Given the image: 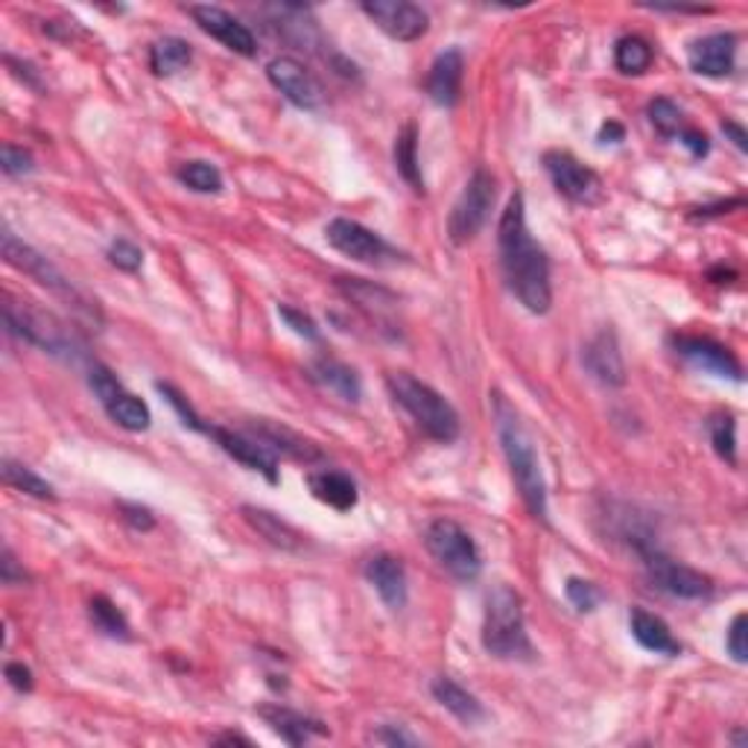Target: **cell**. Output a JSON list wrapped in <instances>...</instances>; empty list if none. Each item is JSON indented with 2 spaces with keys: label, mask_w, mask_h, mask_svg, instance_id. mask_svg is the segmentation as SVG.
Masks as SVG:
<instances>
[{
  "label": "cell",
  "mask_w": 748,
  "mask_h": 748,
  "mask_svg": "<svg viewBox=\"0 0 748 748\" xmlns=\"http://www.w3.org/2000/svg\"><path fill=\"white\" fill-rule=\"evenodd\" d=\"M430 690L441 708L450 710L459 723L477 725L486 719V708H482V702L477 699L474 693L465 690L463 684H456L454 678H445V675H441V678H436V682L430 684Z\"/></svg>",
  "instance_id": "484cf974"
},
{
  "label": "cell",
  "mask_w": 748,
  "mask_h": 748,
  "mask_svg": "<svg viewBox=\"0 0 748 748\" xmlns=\"http://www.w3.org/2000/svg\"><path fill=\"white\" fill-rule=\"evenodd\" d=\"M310 377H313L319 386H325L328 392L340 395L342 401H351V404H357L360 395H363V383H360L357 372L334 357L313 360V363H310Z\"/></svg>",
  "instance_id": "d4e9b609"
},
{
  "label": "cell",
  "mask_w": 748,
  "mask_h": 748,
  "mask_svg": "<svg viewBox=\"0 0 748 748\" xmlns=\"http://www.w3.org/2000/svg\"><path fill=\"white\" fill-rule=\"evenodd\" d=\"M267 76L269 82L293 103V106L308 108V112L322 106V97H325V94H322V85H319V80L310 74L308 67L301 65L299 59L293 56L272 59L267 65Z\"/></svg>",
  "instance_id": "5bb4252c"
},
{
  "label": "cell",
  "mask_w": 748,
  "mask_h": 748,
  "mask_svg": "<svg viewBox=\"0 0 748 748\" xmlns=\"http://www.w3.org/2000/svg\"><path fill=\"white\" fill-rule=\"evenodd\" d=\"M582 363L602 386H623L626 383V363L620 354L617 334L611 328H602L600 334L591 336L582 349Z\"/></svg>",
  "instance_id": "e0dca14e"
},
{
  "label": "cell",
  "mask_w": 748,
  "mask_h": 748,
  "mask_svg": "<svg viewBox=\"0 0 748 748\" xmlns=\"http://www.w3.org/2000/svg\"><path fill=\"white\" fill-rule=\"evenodd\" d=\"M240 512H243L246 523H249L258 536L267 538L269 544L278 547V550H290V553H293V550H301V544H304V538H301L299 529L290 527L281 515L261 509V506H243Z\"/></svg>",
  "instance_id": "cb8c5ba5"
},
{
  "label": "cell",
  "mask_w": 748,
  "mask_h": 748,
  "mask_svg": "<svg viewBox=\"0 0 748 748\" xmlns=\"http://www.w3.org/2000/svg\"><path fill=\"white\" fill-rule=\"evenodd\" d=\"M325 240L351 261L386 263L389 258H395V249L381 235H374L372 228L360 226L357 220H349V217H336L328 222Z\"/></svg>",
  "instance_id": "8fae6325"
},
{
  "label": "cell",
  "mask_w": 748,
  "mask_h": 748,
  "mask_svg": "<svg viewBox=\"0 0 748 748\" xmlns=\"http://www.w3.org/2000/svg\"><path fill=\"white\" fill-rule=\"evenodd\" d=\"M687 62L690 71L710 80H723L734 71L737 62V35L734 33H710L690 41L687 48Z\"/></svg>",
  "instance_id": "2e32d148"
},
{
  "label": "cell",
  "mask_w": 748,
  "mask_h": 748,
  "mask_svg": "<svg viewBox=\"0 0 748 748\" xmlns=\"http://www.w3.org/2000/svg\"><path fill=\"white\" fill-rule=\"evenodd\" d=\"M628 628H632V637L641 643L643 650L655 652V655H667V658H678L682 655V643L675 641L669 626L658 614H652L646 609H632Z\"/></svg>",
  "instance_id": "7402d4cb"
},
{
  "label": "cell",
  "mask_w": 748,
  "mask_h": 748,
  "mask_svg": "<svg viewBox=\"0 0 748 748\" xmlns=\"http://www.w3.org/2000/svg\"><path fill=\"white\" fill-rule=\"evenodd\" d=\"M386 383H389L395 404L407 409V415L418 424L424 436H430L433 441H441V445L459 439V430H463L459 413L441 392L433 389L430 383L418 381L409 372H392Z\"/></svg>",
  "instance_id": "3957f363"
},
{
  "label": "cell",
  "mask_w": 748,
  "mask_h": 748,
  "mask_svg": "<svg viewBox=\"0 0 748 748\" xmlns=\"http://www.w3.org/2000/svg\"><path fill=\"white\" fill-rule=\"evenodd\" d=\"M600 141L602 144H617V141H623V126L620 123H605L600 129Z\"/></svg>",
  "instance_id": "816d5d0a"
},
{
  "label": "cell",
  "mask_w": 748,
  "mask_h": 748,
  "mask_svg": "<svg viewBox=\"0 0 748 748\" xmlns=\"http://www.w3.org/2000/svg\"><path fill=\"white\" fill-rule=\"evenodd\" d=\"M0 167L7 176H27V173H33V155L27 153L24 147H15V144H3L0 149Z\"/></svg>",
  "instance_id": "b9f144b4"
},
{
  "label": "cell",
  "mask_w": 748,
  "mask_h": 748,
  "mask_svg": "<svg viewBox=\"0 0 748 748\" xmlns=\"http://www.w3.org/2000/svg\"><path fill=\"white\" fill-rule=\"evenodd\" d=\"M0 579H3V585H21L27 579L24 568H18L15 555L9 547H3V553H0Z\"/></svg>",
  "instance_id": "7dc6e473"
},
{
  "label": "cell",
  "mask_w": 748,
  "mask_h": 748,
  "mask_svg": "<svg viewBox=\"0 0 748 748\" xmlns=\"http://www.w3.org/2000/svg\"><path fill=\"white\" fill-rule=\"evenodd\" d=\"M155 386H158V392H162L164 398L170 401V407L181 415L185 427H190V430H208V427L202 424V418L194 413V407L187 404V398L179 389H176V386H170V383H155Z\"/></svg>",
  "instance_id": "60d3db41"
},
{
  "label": "cell",
  "mask_w": 748,
  "mask_h": 748,
  "mask_svg": "<svg viewBox=\"0 0 748 748\" xmlns=\"http://www.w3.org/2000/svg\"><path fill=\"white\" fill-rule=\"evenodd\" d=\"M121 518L129 523L132 529H138V532H149V529L155 527V518H153V512H149L147 506L121 503Z\"/></svg>",
  "instance_id": "bcb514c9"
},
{
  "label": "cell",
  "mask_w": 748,
  "mask_h": 748,
  "mask_svg": "<svg viewBox=\"0 0 748 748\" xmlns=\"http://www.w3.org/2000/svg\"><path fill=\"white\" fill-rule=\"evenodd\" d=\"M342 290H345V295H349L363 313H368V316L377 319V322H389L386 313L398 304V299H395L389 290L368 284L363 278H342Z\"/></svg>",
  "instance_id": "83f0119b"
},
{
  "label": "cell",
  "mask_w": 748,
  "mask_h": 748,
  "mask_svg": "<svg viewBox=\"0 0 748 748\" xmlns=\"http://www.w3.org/2000/svg\"><path fill=\"white\" fill-rule=\"evenodd\" d=\"M463 74H465V59L459 48L441 50L439 56L433 59L430 74H427V94L436 106L450 108L459 103L463 94Z\"/></svg>",
  "instance_id": "d6986e66"
},
{
  "label": "cell",
  "mask_w": 748,
  "mask_h": 748,
  "mask_svg": "<svg viewBox=\"0 0 748 748\" xmlns=\"http://www.w3.org/2000/svg\"><path fill=\"white\" fill-rule=\"evenodd\" d=\"M650 121H652V126L661 132V135L675 138V135L682 132L684 114H682V108L675 106L673 100L658 97V100H652V103H650Z\"/></svg>",
  "instance_id": "8d00e7d4"
},
{
  "label": "cell",
  "mask_w": 748,
  "mask_h": 748,
  "mask_svg": "<svg viewBox=\"0 0 748 748\" xmlns=\"http://www.w3.org/2000/svg\"><path fill=\"white\" fill-rule=\"evenodd\" d=\"M0 474H3V482L9 488H15L21 495L39 497V500H56V491L48 480H41L33 468H27L24 463H15V459H3L0 463Z\"/></svg>",
  "instance_id": "1f68e13d"
},
{
  "label": "cell",
  "mask_w": 748,
  "mask_h": 748,
  "mask_svg": "<svg viewBox=\"0 0 748 748\" xmlns=\"http://www.w3.org/2000/svg\"><path fill=\"white\" fill-rule=\"evenodd\" d=\"M254 433H258V441H263L269 450H278V454L290 456V459H299V463H316V459H322L316 445L301 439L299 433H293L290 427L258 422L254 424Z\"/></svg>",
  "instance_id": "4316f807"
},
{
  "label": "cell",
  "mask_w": 748,
  "mask_h": 748,
  "mask_svg": "<svg viewBox=\"0 0 748 748\" xmlns=\"http://www.w3.org/2000/svg\"><path fill=\"white\" fill-rule=\"evenodd\" d=\"M363 12L377 24V30L395 41H418L430 27L427 12L409 0H366Z\"/></svg>",
  "instance_id": "4fadbf2b"
},
{
  "label": "cell",
  "mask_w": 748,
  "mask_h": 748,
  "mask_svg": "<svg viewBox=\"0 0 748 748\" xmlns=\"http://www.w3.org/2000/svg\"><path fill=\"white\" fill-rule=\"evenodd\" d=\"M746 623H748V617L740 611V614L731 620V626H728V641H725V646H728V652H731V658L737 661V664H746L748 661Z\"/></svg>",
  "instance_id": "ee69618b"
},
{
  "label": "cell",
  "mask_w": 748,
  "mask_h": 748,
  "mask_svg": "<svg viewBox=\"0 0 748 748\" xmlns=\"http://www.w3.org/2000/svg\"><path fill=\"white\" fill-rule=\"evenodd\" d=\"M678 141H682L684 147L690 149L693 158H705V155L710 153V141L705 132L699 129H682L678 132Z\"/></svg>",
  "instance_id": "c3c4849f"
},
{
  "label": "cell",
  "mask_w": 748,
  "mask_h": 748,
  "mask_svg": "<svg viewBox=\"0 0 748 748\" xmlns=\"http://www.w3.org/2000/svg\"><path fill=\"white\" fill-rule=\"evenodd\" d=\"M103 407H106L108 418H112L117 427H123V430L144 433L149 424H153V413H149L147 401H141L138 395H132V392L126 389H121L114 398H108Z\"/></svg>",
  "instance_id": "f1b7e54d"
},
{
  "label": "cell",
  "mask_w": 748,
  "mask_h": 748,
  "mask_svg": "<svg viewBox=\"0 0 748 748\" xmlns=\"http://www.w3.org/2000/svg\"><path fill=\"white\" fill-rule=\"evenodd\" d=\"M564 594H568L570 605L576 611H594L596 605H600V591H596V585H591V582H585V579L579 576H570L568 585H564Z\"/></svg>",
  "instance_id": "f35d334b"
},
{
  "label": "cell",
  "mask_w": 748,
  "mask_h": 748,
  "mask_svg": "<svg viewBox=\"0 0 748 748\" xmlns=\"http://www.w3.org/2000/svg\"><path fill=\"white\" fill-rule=\"evenodd\" d=\"M544 167L550 173V179H553L555 190L561 196H568L570 202L576 205H596L602 202V181L591 167L579 162L576 155L561 153V149H553V153L544 155Z\"/></svg>",
  "instance_id": "30bf717a"
},
{
  "label": "cell",
  "mask_w": 748,
  "mask_h": 748,
  "mask_svg": "<svg viewBox=\"0 0 748 748\" xmlns=\"http://www.w3.org/2000/svg\"><path fill=\"white\" fill-rule=\"evenodd\" d=\"M482 650L503 661L529 655L523 600L515 588L495 585L488 591L482 614Z\"/></svg>",
  "instance_id": "277c9868"
},
{
  "label": "cell",
  "mask_w": 748,
  "mask_h": 748,
  "mask_svg": "<svg viewBox=\"0 0 748 748\" xmlns=\"http://www.w3.org/2000/svg\"><path fill=\"white\" fill-rule=\"evenodd\" d=\"M497 249L503 267L506 284L521 301L523 308L536 316H544L553 308V284H550V261L547 252L529 235L527 205L523 194H515L506 202V211L497 226Z\"/></svg>",
  "instance_id": "6da1fadb"
},
{
  "label": "cell",
  "mask_w": 748,
  "mask_h": 748,
  "mask_svg": "<svg viewBox=\"0 0 748 748\" xmlns=\"http://www.w3.org/2000/svg\"><path fill=\"white\" fill-rule=\"evenodd\" d=\"M89 386L94 389V395L100 398V404H106L108 398H114V395L123 389V383L117 381V374H114L112 368L100 366V363H94V366H91Z\"/></svg>",
  "instance_id": "ab89813d"
},
{
  "label": "cell",
  "mask_w": 748,
  "mask_h": 748,
  "mask_svg": "<svg viewBox=\"0 0 748 748\" xmlns=\"http://www.w3.org/2000/svg\"><path fill=\"white\" fill-rule=\"evenodd\" d=\"M723 129H725V135H728V138L734 141V147L740 149V153H746V149H748V135H746V129H742L740 123L725 121Z\"/></svg>",
  "instance_id": "f907efd6"
},
{
  "label": "cell",
  "mask_w": 748,
  "mask_h": 748,
  "mask_svg": "<svg viewBox=\"0 0 748 748\" xmlns=\"http://www.w3.org/2000/svg\"><path fill=\"white\" fill-rule=\"evenodd\" d=\"M491 413H495V430L497 439H500V448H503L506 465L512 471V480L521 491L523 503L538 521H547V486L544 474H541V463H538L536 441L529 436V430L523 427L521 415L515 413V407L503 395L491 398Z\"/></svg>",
  "instance_id": "7a4b0ae2"
},
{
  "label": "cell",
  "mask_w": 748,
  "mask_h": 748,
  "mask_svg": "<svg viewBox=\"0 0 748 748\" xmlns=\"http://www.w3.org/2000/svg\"><path fill=\"white\" fill-rule=\"evenodd\" d=\"M89 614H91V623L103 632V635L108 637H121V641H129L132 637V628H129V620L123 617V611L114 605L108 596H94L89 605Z\"/></svg>",
  "instance_id": "836d02e7"
},
{
  "label": "cell",
  "mask_w": 748,
  "mask_h": 748,
  "mask_svg": "<svg viewBox=\"0 0 748 748\" xmlns=\"http://www.w3.org/2000/svg\"><path fill=\"white\" fill-rule=\"evenodd\" d=\"M214 742H240V746H252V740H249V737H243V734H220V737H217V740Z\"/></svg>",
  "instance_id": "f5cc1de1"
},
{
  "label": "cell",
  "mask_w": 748,
  "mask_h": 748,
  "mask_svg": "<svg viewBox=\"0 0 748 748\" xmlns=\"http://www.w3.org/2000/svg\"><path fill=\"white\" fill-rule=\"evenodd\" d=\"M308 486L310 495L316 497L319 503L331 506L336 512H351L360 500L357 486H354V480H351L349 474L313 471L308 477Z\"/></svg>",
  "instance_id": "603a6c76"
},
{
  "label": "cell",
  "mask_w": 748,
  "mask_h": 748,
  "mask_svg": "<svg viewBox=\"0 0 748 748\" xmlns=\"http://www.w3.org/2000/svg\"><path fill=\"white\" fill-rule=\"evenodd\" d=\"M190 18H194L199 30H205L208 35L226 44L228 50H235L240 56H254L258 53V41H254L252 30L246 24H240L231 12L220 7H208V3H194L187 7Z\"/></svg>",
  "instance_id": "9a60e30c"
},
{
  "label": "cell",
  "mask_w": 748,
  "mask_h": 748,
  "mask_svg": "<svg viewBox=\"0 0 748 748\" xmlns=\"http://www.w3.org/2000/svg\"><path fill=\"white\" fill-rule=\"evenodd\" d=\"M7 678L15 690L21 693L33 690V673H30V667H24V664H18V661L7 664Z\"/></svg>",
  "instance_id": "681fc988"
},
{
  "label": "cell",
  "mask_w": 748,
  "mask_h": 748,
  "mask_svg": "<svg viewBox=\"0 0 748 748\" xmlns=\"http://www.w3.org/2000/svg\"><path fill=\"white\" fill-rule=\"evenodd\" d=\"M368 740L381 742V746H418V740H415L413 734L398 728V725H381L377 731H372Z\"/></svg>",
  "instance_id": "f6af8a7d"
},
{
  "label": "cell",
  "mask_w": 748,
  "mask_h": 748,
  "mask_svg": "<svg viewBox=\"0 0 748 748\" xmlns=\"http://www.w3.org/2000/svg\"><path fill=\"white\" fill-rule=\"evenodd\" d=\"M495 196H497L495 176L488 170H482V167H477L471 179H468V185H465V190L459 194V199H456L454 211H450L448 220L450 243L465 246L480 235L482 226L488 222V214H491V205H495Z\"/></svg>",
  "instance_id": "9c48e42d"
},
{
  "label": "cell",
  "mask_w": 748,
  "mask_h": 748,
  "mask_svg": "<svg viewBox=\"0 0 748 748\" xmlns=\"http://www.w3.org/2000/svg\"><path fill=\"white\" fill-rule=\"evenodd\" d=\"M392 153H395V167H398L401 179L407 181L415 194H424L422 162H418V129H415V123H407V126L398 132Z\"/></svg>",
  "instance_id": "f546056e"
},
{
  "label": "cell",
  "mask_w": 748,
  "mask_h": 748,
  "mask_svg": "<svg viewBox=\"0 0 748 748\" xmlns=\"http://www.w3.org/2000/svg\"><path fill=\"white\" fill-rule=\"evenodd\" d=\"M424 544L430 555L459 582H474L482 573V555L471 532H465L456 521L436 518L424 529Z\"/></svg>",
  "instance_id": "ba28073f"
},
{
  "label": "cell",
  "mask_w": 748,
  "mask_h": 748,
  "mask_svg": "<svg viewBox=\"0 0 748 748\" xmlns=\"http://www.w3.org/2000/svg\"><path fill=\"white\" fill-rule=\"evenodd\" d=\"M614 65H617L620 74L626 76L646 74L652 65L650 41L641 39V35H623L614 48Z\"/></svg>",
  "instance_id": "d6a6232c"
},
{
  "label": "cell",
  "mask_w": 748,
  "mask_h": 748,
  "mask_svg": "<svg viewBox=\"0 0 748 748\" xmlns=\"http://www.w3.org/2000/svg\"><path fill=\"white\" fill-rule=\"evenodd\" d=\"M366 579L368 585L377 591V596L383 600V605L392 611H401L407 605L409 588H407V570L401 564V559L395 555H372L366 561Z\"/></svg>",
  "instance_id": "ffe728a7"
},
{
  "label": "cell",
  "mask_w": 748,
  "mask_h": 748,
  "mask_svg": "<svg viewBox=\"0 0 748 748\" xmlns=\"http://www.w3.org/2000/svg\"><path fill=\"white\" fill-rule=\"evenodd\" d=\"M208 436L217 439L222 450H226L231 459H237L240 465H246L249 471H261L269 482H278V459L276 454L258 439H249V436H240L235 430H226V427H208Z\"/></svg>",
  "instance_id": "ac0fdd59"
},
{
  "label": "cell",
  "mask_w": 748,
  "mask_h": 748,
  "mask_svg": "<svg viewBox=\"0 0 748 748\" xmlns=\"http://www.w3.org/2000/svg\"><path fill=\"white\" fill-rule=\"evenodd\" d=\"M0 249H3V261H7L9 267H15L18 272L30 276L35 284L48 287L50 293L59 295L62 301H67V308H74L80 316H89L94 319V322H100L97 301L85 299L82 290H76V287L71 284V281H67L44 254L35 252L33 246H27L24 240H18L9 228H3V235H0Z\"/></svg>",
  "instance_id": "5b68a950"
},
{
  "label": "cell",
  "mask_w": 748,
  "mask_h": 748,
  "mask_svg": "<svg viewBox=\"0 0 748 748\" xmlns=\"http://www.w3.org/2000/svg\"><path fill=\"white\" fill-rule=\"evenodd\" d=\"M278 316L284 319L287 328H293V334L304 336V340H310V342L319 340L316 322H313V319H310V316H304L301 310L290 308V304H278Z\"/></svg>",
  "instance_id": "7bdbcfd3"
},
{
  "label": "cell",
  "mask_w": 748,
  "mask_h": 748,
  "mask_svg": "<svg viewBox=\"0 0 748 748\" xmlns=\"http://www.w3.org/2000/svg\"><path fill=\"white\" fill-rule=\"evenodd\" d=\"M710 441H714V450L719 454V459H725L728 465H737V424H734V415L719 413L710 418Z\"/></svg>",
  "instance_id": "d590c367"
},
{
  "label": "cell",
  "mask_w": 748,
  "mask_h": 748,
  "mask_svg": "<svg viewBox=\"0 0 748 748\" xmlns=\"http://www.w3.org/2000/svg\"><path fill=\"white\" fill-rule=\"evenodd\" d=\"M635 544L637 555L643 559V568L650 573V579L661 591H667L669 596H678V600H708L714 594V582H710L705 573L699 570L687 568L682 561L669 559L667 553H661L655 538L637 536L628 538Z\"/></svg>",
  "instance_id": "52a82bcc"
},
{
  "label": "cell",
  "mask_w": 748,
  "mask_h": 748,
  "mask_svg": "<svg viewBox=\"0 0 748 748\" xmlns=\"http://www.w3.org/2000/svg\"><path fill=\"white\" fill-rule=\"evenodd\" d=\"M258 716L290 746H304L313 737H325L328 734V728L319 719H310V716L281 708V705H263V708H258Z\"/></svg>",
  "instance_id": "44dd1931"
},
{
  "label": "cell",
  "mask_w": 748,
  "mask_h": 748,
  "mask_svg": "<svg viewBox=\"0 0 748 748\" xmlns=\"http://www.w3.org/2000/svg\"><path fill=\"white\" fill-rule=\"evenodd\" d=\"M675 354L687 363V366L699 368L705 374L723 377V381H742L740 360L734 357L731 351L725 349L723 342L710 340V336H673Z\"/></svg>",
  "instance_id": "7c38bea8"
},
{
  "label": "cell",
  "mask_w": 748,
  "mask_h": 748,
  "mask_svg": "<svg viewBox=\"0 0 748 748\" xmlns=\"http://www.w3.org/2000/svg\"><path fill=\"white\" fill-rule=\"evenodd\" d=\"M108 261L117 269H123V272H138V269L144 267V252H141L132 240H126V237H117V240L108 246Z\"/></svg>",
  "instance_id": "74e56055"
},
{
  "label": "cell",
  "mask_w": 748,
  "mask_h": 748,
  "mask_svg": "<svg viewBox=\"0 0 748 748\" xmlns=\"http://www.w3.org/2000/svg\"><path fill=\"white\" fill-rule=\"evenodd\" d=\"M194 59V50L179 35H164L162 41H155L153 50H149V67H153L158 76H173L185 71Z\"/></svg>",
  "instance_id": "4dcf8cb0"
},
{
  "label": "cell",
  "mask_w": 748,
  "mask_h": 748,
  "mask_svg": "<svg viewBox=\"0 0 748 748\" xmlns=\"http://www.w3.org/2000/svg\"><path fill=\"white\" fill-rule=\"evenodd\" d=\"M3 319H7L9 334L21 336V340H27L35 349L48 351L53 357L74 360L80 354L74 334L53 313L35 308L33 301H15L7 295Z\"/></svg>",
  "instance_id": "8992f818"
},
{
  "label": "cell",
  "mask_w": 748,
  "mask_h": 748,
  "mask_svg": "<svg viewBox=\"0 0 748 748\" xmlns=\"http://www.w3.org/2000/svg\"><path fill=\"white\" fill-rule=\"evenodd\" d=\"M176 176H179L181 185H187L196 194H220L222 190V173L211 162H185Z\"/></svg>",
  "instance_id": "e575fe53"
}]
</instances>
